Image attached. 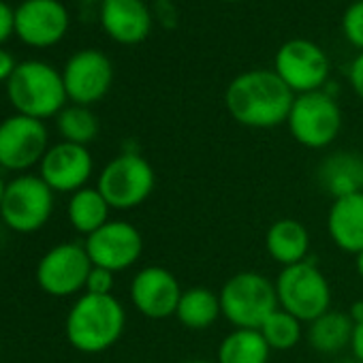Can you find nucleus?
<instances>
[{
	"label": "nucleus",
	"instance_id": "f257e3e1",
	"mask_svg": "<svg viewBox=\"0 0 363 363\" xmlns=\"http://www.w3.org/2000/svg\"><path fill=\"white\" fill-rule=\"evenodd\" d=\"M295 94L272 69H252L231 79L225 105L231 118L248 128H274L289 120Z\"/></svg>",
	"mask_w": 363,
	"mask_h": 363
},
{
	"label": "nucleus",
	"instance_id": "f03ea898",
	"mask_svg": "<svg viewBox=\"0 0 363 363\" xmlns=\"http://www.w3.org/2000/svg\"><path fill=\"white\" fill-rule=\"evenodd\" d=\"M126 312L113 295L84 293L71 306L65 323L69 344L84 354L109 350L124 333Z\"/></svg>",
	"mask_w": 363,
	"mask_h": 363
},
{
	"label": "nucleus",
	"instance_id": "7ed1b4c3",
	"mask_svg": "<svg viewBox=\"0 0 363 363\" xmlns=\"http://www.w3.org/2000/svg\"><path fill=\"white\" fill-rule=\"evenodd\" d=\"M7 96L16 113L43 122L56 118L69 101L62 73L43 60L20 62L7 82Z\"/></svg>",
	"mask_w": 363,
	"mask_h": 363
},
{
	"label": "nucleus",
	"instance_id": "20e7f679",
	"mask_svg": "<svg viewBox=\"0 0 363 363\" xmlns=\"http://www.w3.org/2000/svg\"><path fill=\"white\" fill-rule=\"evenodd\" d=\"M218 295L223 316L235 329H261L265 318L280 308L276 282L259 272L233 274Z\"/></svg>",
	"mask_w": 363,
	"mask_h": 363
},
{
	"label": "nucleus",
	"instance_id": "39448f33",
	"mask_svg": "<svg viewBox=\"0 0 363 363\" xmlns=\"http://www.w3.org/2000/svg\"><path fill=\"white\" fill-rule=\"evenodd\" d=\"M156 186L152 164L137 152H122L99 173L96 189L111 210H133L147 201Z\"/></svg>",
	"mask_w": 363,
	"mask_h": 363
},
{
	"label": "nucleus",
	"instance_id": "423d86ee",
	"mask_svg": "<svg viewBox=\"0 0 363 363\" xmlns=\"http://www.w3.org/2000/svg\"><path fill=\"white\" fill-rule=\"evenodd\" d=\"M276 295L278 306L301 323H312L331 310V286L325 274L310 261L282 267L276 278Z\"/></svg>",
	"mask_w": 363,
	"mask_h": 363
},
{
	"label": "nucleus",
	"instance_id": "0eeeda50",
	"mask_svg": "<svg viewBox=\"0 0 363 363\" xmlns=\"http://www.w3.org/2000/svg\"><path fill=\"white\" fill-rule=\"evenodd\" d=\"M54 214V191L41 175H18L7 182V191L0 206L3 223L22 235L41 231Z\"/></svg>",
	"mask_w": 363,
	"mask_h": 363
},
{
	"label": "nucleus",
	"instance_id": "6e6552de",
	"mask_svg": "<svg viewBox=\"0 0 363 363\" xmlns=\"http://www.w3.org/2000/svg\"><path fill=\"white\" fill-rule=\"evenodd\" d=\"M286 126L299 145L323 150L331 145L342 130V109L325 90L299 94L293 101Z\"/></svg>",
	"mask_w": 363,
	"mask_h": 363
},
{
	"label": "nucleus",
	"instance_id": "1a4fd4ad",
	"mask_svg": "<svg viewBox=\"0 0 363 363\" xmlns=\"http://www.w3.org/2000/svg\"><path fill=\"white\" fill-rule=\"evenodd\" d=\"M274 71L286 84V88L299 96L323 90V86L329 82L331 62L318 43L310 39H291L278 48Z\"/></svg>",
	"mask_w": 363,
	"mask_h": 363
},
{
	"label": "nucleus",
	"instance_id": "9d476101",
	"mask_svg": "<svg viewBox=\"0 0 363 363\" xmlns=\"http://www.w3.org/2000/svg\"><path fill=\"white\" fill-rule=\"evenodd\" d=\"M92 261L82 244L65 242L50 248L37 265V284L52 297H71L86 289Z\"/></svg>",
	"mask_w": 363,
	"mask_h": 363
},
{
	"label": "nucleus",
	"instance_id": "9b49d317",
	"mask_svg": "<svg viewBox=\"0 0 363 363\" xmlns=\"http://www.w3.org/2000/svg\"><path fill=\"white\" fill-rule=\"evenodd\" d=\"M50 150V133L43 120L13 113L0 122V167L7 171H28L39 164Z\"/></svg>",
	"mask_w": 363,
	"mask_h": 363
},
{
	"label": "nucleus",
	"instance_id": "f8f14e48",
	"mask_svg": "<svg viewBox=\"0 0 363 363\" xmlns=\"http://www.w3.org/2000/svg\"><path fill=\"white\" fill-rule=\"evenodd\" d=\"M62 82L73 105L90 107L107 96L113 84V65L99 50H79L67 60Z\"/></svg>",
	"mask_w": 363,
	"mask_h": 363
},
{
	"label": "nucleus",
	"instance_id": "ddd939ff",
	"mask_svg": "<svg viewBox=\"0 0 363 363\" xmlns=\"http://www.w3.org/2000/svg\"><path fill=\"white\" fill-rule=\"evenodd\" d=\"M71 26V16L60 0H24L16 7V35L35 50L58 45Z\"/></svg>",
	"mask_w": 363,
	"mask_h": 363
},
{
	"label": "nucleus",
	"instance_id": "4468645a",
	"mask_svg": "<svg viewBox=\"0 0 363 363\" xmlns=\"http://www.w3.org/2000/svg\"><path fill=\"white\" fill-rule=\"evenodd\" d=\"M84 248L92 265L118 274L139 261L143 252V238L135 225L126 220H109L86 238Z\"/></svg>",
	"mask_w": 363,
	"mask_h": 363
},
{
	"label": "nucleus",
	"instance_id": "2eb2a0df",
	"mask_svg": "<svg viewBox=\"0 0 363 363\" xmlns=\"http://www.w3.org/2000/svg\"><path fill=\"white\" fill-rule=\"evenodd\" d=\"M94 171L92 154L86 145L60 141L50 145L43 160L39 162V175L54 193H77L82 191Z\"/></svg>",
	"mask_w": 363,
	"mask_h": 363
},
{
	"label": "nucleus",
	"instance_id": "dca6fc26",
	"mask_svg": "<svg viewBox=\"0 0 363 363\" xmlns=\"http://www.w3.org/2000/svg\"><path fill=\"white\" fill-rule=\"evenodd\" d=\"M182 289L173 272L160 265H147L139 269L130 282V301L139 314L152 320L175 316Z\"/></svg>",
	"mask_w": 363,
	"mask_h": 363
},
{
	"label": "nucleus",
	"instance_id": "f3484780",
	"mask_svg": "<svg viewBox=\"0 0 363 363\" xmlns=\"http://www.w3.org/2000/svg\"><path fill=\"white\" fill-rule=\"evenodd\" d=\"M101 26L120 45L143 43L154 26L152 9L143 0H101Z\"/></svg>",
	"mask_w": 363,
	"mask_h": 363
},
{
	"label": "nucleus",
	"instance_id": "a211bd4d",
	"mask_svg": "<svg viewBox=\"0 0 363 363\" xmlns=\"http://www.w3.org/2000/svg\"><path fill=\"white\" fill-rule=\"evenodd\" d=\"M327 231L340 250L354 257L363 250V193L333 199L327 214Z\"/></svg>",
	"mask_w": 363,
	"mask_h": 363
},
{
	"label": "nucleus",
	"instance_id": "6ab92c4d",
	"mask_svg": "<svg viewBox=\"0 0 363 363\" xmlns=\"http://www.w3.org/2000/svg\"><path fill=\"white\" fill-rule=\"evenodd\" d=\"M316 179L333 199L363 193V158L354 152H333L320 160Z\"/></svg>",
	"mask_w": 363,
	"mask_h": 363
},
{
	"label": "nucleus",
	"instance_id": "aec40b11",
	"mask_svg": "<svg viewBox=\"0 0 363 363\" xmlns=\"http://www.w3.org/2000/svg\"><path fill=\"white\" fill-rule=\"evenodd\" d=\"M265 250L272 261L282 267L303 263L310 252V233L303 223L295 218H280L272 223L265 233Z\"/></svg>",
	"mask_w": 363,
	"mask_h": 363
},
{
	"label": "nucleus",
	"instance_id": "412c9836",
	"mask_svg": "<svg viewBox=\"0 0 363 363\" xmlns=\"http://www.w3.org/2000/svg\"><path fill=\"white\" fill-rule=\"evenodd\" d=\"M223 316L220 308V295L214 293L208 286H193L182 291L175 318L193 331L210 329L218 318Z\"/></svg>",
	"mask_w": 363,
	"mask_h": 363
},
{
	"label": "nucleus",
	"instance_id": "4be33fe9",
	"mask_svg": "<svg viewBox=\"0 0 363 363\" xmlns=\"http://www.w3.org/2000/svg\"><path fill=\"white\" fill-rule=\"evenodd\" d=\"M354 331V320L350 314L327 310L318 318H314L308 327V342L314 350L323 354L340 352L342 348L350 346Z\"/></svg>",
	"mask_w": 363,
	"mask_h": 363
},
{
	"label": "nucleus",
	"instance_id": "5701e85b",
	"mask_svg": "<svg viewBox=\"0 0 363 363\" xmlns=\"http://www.w3.org/2000/svg\"><path fill=\"white\" fill-rule=\"evenodd\" d=\"M109 203L99 193V189L84 186L82 191L73 193L67 206V216L71 227L82 235H92L103 225L109 223Z\"/></svg>",
	"mask_w": 363,
	"mask_h": 363
},
{
	"label": "nucleus",
	"instance_id": "b1692460",
	"mask_svg": "<svg viewBox=\"0 0 363 363\" xmlns=\"http://www.w3.org/2000/svg\"><path fill=\"white\" fill-rule=\"evenodd\" d=\"M269 354L272 348L259 329H233L223 337L216 363H267Z\"/></svg>",
	"mask_w": 363,
	"mask_h": 363
},
{
	"label": "nucleus",
	"instance_id": "393cba45",
	"mask_svg": "<svg viewBox=\"0 0 363 363\" xmlns=\"http://www.w3.org/2000/svg\"><path fill=\"white\" fill-rule=\"evenodd\" d=\"M56 128L62 137V141L86 145L92 143L101 130L99 118L90 107L84 105H67L58 116H56Z\"/></svg>",
	"mask_w": 363,
	"mask_h": 363
},
{
	"label": "nucleus",
	"instance_id": "a878e982",
	"mask_svg": "<svg viewBox=\"0 0 363 363\" xmlns=\"http://www.w3.org/2000/svg\"><path fill=\"white\" fill-rule=\"evenodd\" d=\"M261 335L265 337V342L269 344L272 350H291L299 344L301 335H303V327L301 320L295 318L293 314H289L286 310L278 308L276 312H272L265 323L261 325Z\"/></svg>",
	"mask_w": 363,
	"mask_h": 363
},
{
	"label": "nucleus",
	"instance_id": "bb28decb",
	"mask_svg": "<svg viewBox=\"0 0 363 363\" xmlns=\"http://www.w3.org/2000/svg\"><path fill=\"white\" fill-rule=\"evenodd\" d=\"M342 33L354 50L363 52V0H354L346 7L342 16Z\"/></svg>",
	"mask_w": 363,
	"mask_h": 363
},
{
	"label": "nucleus",
	"instance_id": "cd10ccee",
	"mask_svg": "<svg viewBox=\"0 0 363 363\" xmlns=\"http://www.w3.org/2000/svg\"><path fill=\"white\" fill-rule=\"evenodd\" d=\"M113 286H116V274L105 269V267L92 265L90 276L86 280L84 293H90V295H113Z\"/></svg>",
	"mask_w": 363,
	"mask_h": 363
},
{
	"label": "nucleus",
	"instance_id": "c85d7f7f",
	"mask_svg": "<svg viewBox=\"0 0 363 363\" xmlns=\"http://www.w3.org/2000/svg\"><path fill=\"white\" fill-rule=\"evenodd\" d=\"M152 16L164 30H173L177 26V7L173 0H154Z\"/></svg>",
	"mask_w": 363,
	"mask_h": 363
},
{
	"label": "nucleus",
	"instance_id": "c756f323",
	"mask_svg": "<svg viewBox=\"0 0 363 363\" xmlns=\"http://www.w3.org/2000/svg\"><path fill=\"white\" fill-rule=\"evenodd\" d=\"M11 35H16V9L0 0V45L7 43Z\"/></svg>",
	"mask_w": 363,
	"mask_h": 363
},
{
	"label": "nucleus",
	"instance_id": "7c9ffc66",
	"mask_svg": "<svg viewBox=\"0 0 363 363\" xmlns=\"http://www.w3.org/2000/svg\"><path fill=\"white\" fill-rule=\"evenodd\" d=\"M348 82H350L352 92L363 101V52H359V54L354 56V60L350 62Z\"/></svg>",
	"mask_w": 363,
	"mask_h": 363
},
{
	"label": "nucleus",
	"instance_id": "2f4dec72",
	"mask_svg": "<svg viewBox=\"0 0 363 363\" xmlns=\"http://www.w3.org/2000/svg\"><path fill=\"white\" fill-rule=\"evenodd\" d=\"M16 69H18V62H16L13 54H9L7 50L0 48V82L7 84Z\"/></svg>",
	"mask_w": 363,
	"mask_h": 363
},
{
	"label": "nucleus",
	"instance_id": "473e14b6",
	"mask_svg": "<svg viewBox=\"0 0 363 363\" xmlns=\"http://www.w3.org/2000/svg\"><path fill=\"white\" fill-rule=\"evenodd\" d=\"M350 350H352L354 359H357L359 363H363V323H354V331H352Z\"/></svg>",
	"mask_w": 363,
	"mask_h": 363
},
{
	"label": "nucleus",
	"instance_id": "72a5a7b5",
	"mask_svg": "<svg viewBox=\"0 0 363 363\" xmlns=\"http://www.w3.org/2000/svg\"><path fill=\"white\" fill-rule=\"evenodd\" d=\"M350 318H352L354 323H363V301L352 303V308H350Z\"/></svg>",
	"mask_w": 363,
	"mask_h": 363
},
{
	"label": "nucleus",
	"instance_id": "f704fd0d",
	"mask_svg": "<svg viewBox=\"0 0 363 363\" xmlns=\"http://www.w3.org/2000/svg\"><path fill=\"white\" fill-rule=\"evenodd\" d=\"M354 267H357V274H359L361 280H363V250L354 257Z\"/></svg>",
	"mask_w": 363,
	"mask_h": 363
},
{
	"label": "nucleus",
	"instance_id": "c9c22d12",
	"mask_svg": "<svg viewBox=\"0 0 363 363\" xmlns=\"http://www.w3.org/2000/svg\"><path fill=\"white\" fill-rule=\"evenodd\" d=\"M5 191H7V182L0 175V206H3V197H5Z\"/></svg>",
	"mask_w": 363,
	"mask_h": 363
},
{
	"label": "nucleus",
	"instance_id": "e433bc0d",
	"mask_svg": "<svg viewBox=\"0 0 363 363\" xmlns=\"http://www.w3.org/2000/svg\"><path fill=\"white\" fill-rule=\"evenodd\" d=\"M179 363H216V361H208V359H186V361H179Z\"/></svg>",
	"mask_w": 363,
	"mask_h": 363
},
{
	"label": "nucleus",
	"instance_id": "4c0bfd02",
	"mask_svg": "<svg viewBox=\"0 0 363 363\" xmlns=\"http://www.w3.org/2000/svg\"><path fill=\"white\" fill-rule=\"evenodd\" d=\"M223 3H240V0H223Z\"/></svg>",
	"mask_w": 363,
	"mask_h": 363
},
{
	"label": "nucleus",
	"instance_id": "58836bf2",
	"mask_svg": "<svg viewBox=\"0 0 363 363\" xmlns=\"http://www.w3.org/2000/svg\"><path fill=\"white\" fill-rule=\"evenodd\" d=\"M0 350H3V342H0Z\"/></svg>",
	"mask_w": 363,
	"mask_h": 363
}]
</instances>
